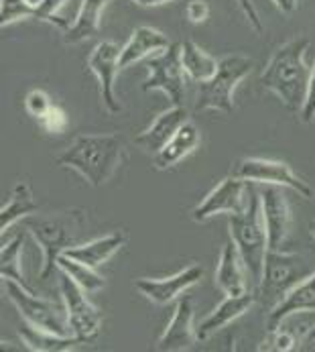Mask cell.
<instances>
[{"instance_id": "1", "label": "cell", "mask_w": 315, "mask_h": 352, "mask_svg": "<svg viewBox=\"0 0 315 352\" xmlns=\"http://www.w3.org/2000/svg\"><path fill=\"white\" fill-rule=\"evenodd\" d=\"M310 50L307 37H295L270 55L266 67L261 74V86L272 92L283 102V106L293 112L301 114L303 104L307 98L312 67L305 63V51Z\"/></svg>"}, {"instance_id": "2", "label": "cell", "mask_w": 315, "mask_h": 352, "mask_svg": "<svg viewBox=\"0 0 315 352\" xmlns=\"http://www.w3.org/2000/svg\"><path fill=\"white\" fill-rule=\"evenodd\" d=\"M126 159V145L118 133L80 135L57 157V165L78 171L90 186L100 188L112 179Z\"/></svg>"}, {"instance_id": "3", "label": "cell", "mask_w": 315, "mask_h": 352, "mask_svg": "<svg viewBox=\"0 0 315 352\" xmlns=\"http://www.w3.org/2000/svg\"><path fill=\"white\" fill-rule=\"evenodd\" d=\"M25 226L43 251L41 279H49L57 269V258L78 245L86 226V216L82 210L59 212L53 216H29L25 218Z\"/></svg>"}, {"instance_id": "4", "label": "cell", "mask_w": 315, "mask_h": 352, "mask_svg": "<svg viewBox=\"0 0 315 352\" xmlns=\"http://www.w3.org/2000/svg\"><path fill=\"white\" fill-rule=\"evenodd\" d=\"M230 239L238 247L246 271L250 273L253 281L259 285L263 277L264 256L268 252V234L263 218V201L261 194L248 188V204L244 212L230 214L228 218Z\"/></svg>"}, {"instance_id": "5", "label": "cell", "mask_w": 315, "mask_h": 352, "mask_svg": "<svg viewBox=\"0 0 315 352\" xmlns=\"http://www.w3.org/2000/svg\"><path fill=\"white\" fill-rule=\"evenodd\" d=\"M315 273L314 265L301 254L289 251L268 249L264 256L263 277L259 283V296L268 307H275L295 285L305 281Z\"/></svg>"}, {"instance_id": "6", "label": "cell", "mask_w": 315, "mask_h": 352, "mask_svg": "<svg viewBox=\"0 0 315 352\" xmlns=\"http://www.w3.org/2000/svg\"><path fill=\"white\" fill-rule=\"evenodd\" d=\"M255 61L246 55H226L218 72L210 80L202 82L198 86V98H196V110H218L224 114L234 112V90L238 84L253 72Z\"/></svg>"}, {"instance_id": "7", "label": "cell", "mask_w": 315, "mask_h": 352, "mask_svg": "<svg viewBox=\"0 0 315 352\" xmlns=\"http://www.w3.org/2000/svg\"><path fill=\"white\" fill-rule=\"evenodd\" d=\"M59 294L67 314V324L71 336L80 340V344H92L100 336L102 314L100 309L86 298V292L65 273L59 277Z\"/></svg>"}, {"instance_id": "8", "label": "cell", "mask_w": 315, "mask_h": 352, "mask_svg": "<svg viewBox=\"0 0 315 352\" xmlns=\"http://www.w3.org/2000/svg\"><path fill=\"white\" fill-rule=\"evenodd\" d=\"M4 289L8 300L19 309L25 322L55 334H71L65 307L57 305V302L39 298L35 292H29L27 287H23L12 279H4Z\"/></svg>"}, {"instance_id": "9", "label": "cell", "mask_w": 315, "mask_h": 352, "mask_svg": "<svg viewBox=\"0 0 315 352\" xmlns=\"http://www.w3.org/2000/svg\"><path fill=\"white\" fill-rule=\"evenodd\" d=\"M149 78L143 82V92L161 90L167 94L173 106H183L185 96V69L181 61V45L171 43L167 50L147 59Z\"/></svg>"}, {"instance_id": "10", "label": "cell", "mask_w": 315, "mask_h": 352, "mask_svg": "<svg viewBox=\"0 0 315 352\" xmlns=\"http://www.w3.org/2000/svg\"><path fill=\"white\" fill-rule=\"evenodd\" d=\"M234 177H240L248 184H263V186H281L289 188L301 198L312 200L314 190L307 182H303L287 163L283 161H270V159H261V157H246L240 159L234 169Z\"/></svg>"}, {"instance_id": "11", "label": "cell", "mask_w": 315, "mask_h": 352, "mask_svg": "<svg viewBox=\"0 0 315 352\" xmlns=\"http://www.w3.org/2000/svg\"><path fill=\"white\" fill-rule=\"evenodd\" d=\"M248 204V182L240 179V177H226L222 179L210 194L200 201L191 216L196 222H206L218 214H240L244 212Z\"/></svg>"}, {"instance_id": "12", "label": "cell", "mask_w": 315, "mask_h": 352, "mask_svg": "<svg viewBox=\"0 0 315 352\" xmlns=\"http://www.w3.org/2000/svg\"><path fill=\"white\" fill-rule=\"evenodd\" d=\"M263 201V218L268 234V249L283 251L291 239L293 216L291 206L281 186H266L261 192Z\"/></svg>"}, {"instance_id": "13", "label": "cell", "mask_w": 315, "mask_h": 352, "mask_svg": "<svg viewBox=\"0 0 315 352\" xmlns=\"http://www.w3.org/2000/svg\"><path fill=\"white\" fill-rule=\"evenodd\" d=\"M120 53H122V47L118 43L100 41L88 55V67H90V72L96 74V78L100 82L102 104L110 114L122 112V104L118 102L116 92H114L116 74L120 72Z\"/></svg>"}, {"instance_id": "14", "label": "cell", "mask_w": 315, "mask_h": 352, "mask_svg": "<svg viewBox=\"0 0 315 352\" xmlns=\"http://www.w3.org/2000/svg\"><path fill=\"white\" fill-rule=\"evenodd\" d=\"M204 277V269L200 265H189L185 269H181L179 273L171 275V277H163V279H137L135 287L149 300V302L157 303V305H167V303L175 302L183 292H187L189 287H194L196 283H200Z\"/></svg>"}, {"instance_id": "15", "label": "cell", "mask_w": 315, "mask_h": 352, "mask_svg": "<svg viewBox=\"0 0 315 352\" xmlns=\"http://www.w3.org/2000/svg\"><path fill=\"white\" fill-rule=\"evenodd\" d=\"M198 340V330L194 326V302L191 298H181L171 322L167 324L165 332L157 342V351L161 352H181L189 351Z\"/></svg>"}, {"instance_id": "16", "label": "cell", "mask_w": 315, "mask_h": 352, "mask_svg": "<svg viewBox=\"0 0 315 352\" xmlns=\"http://www.w3.org/2000/svg\"><path fill=\"white\" fill-rule=\"evenodd\" d=\"M183 122H187V110L183 106H171L159 114L149 129H145L135 137V145L145 153L157 155L169 143V139L179 131Z\"/></svg>"}, {"instance_id": "17", "label": "cell", "mask_w": 315, "mask_h": 352, "mask_svg": "<svg viewBox=\"0 0 315 352\" xmlns=\"http://www.w3.org/2000/svg\"><path fill=\"white\" fill-rule=\"evenodd\" d=\"M315 314V273L312 277H307L305 281H301L299 285H295L281 302L275 307L268 309L266 316V330L272 334L275 330L281 328V324L293 316V314Z\"/></svg>"}, {"instance_id": "18", "label": "cell", "mask_w": 315, "mask_h": 352, "mask_svg": "<svg viewBox=\"0 0 315 352\" xmlns=\"http://www.w3.org/2000/svg\"><path fill=\"white\" fill-rule=\"evenodd\" d=\"M257 302V296L246 292L242 296H226V300L220 303L208 318H204L196 330H198V340L206 342L210 340L215 332H220L222 328H226L228 324H232L234 320L242 318Z\"/></svg>"}, {"instance_id": "19", "label": "cell", "mask_w": 315, "mask_h": 352, "mask_svg": "<svg viewBox=\"0 0 315 352\" xmlns=\"http://www.w3.org/2000/svg\"><path fill=\"white\" fill-rule=\"evenodd\" d=\"M244 261L238 247L230 239V243L224 245V251L220 254V263L215 269V285L226 294V296H242L248 292L246 287V277H244Z\"/></svg>"}, {"instance_id": "20", "label": "cell", "mask_w": 315, "mask_h": 352, "mask_svg": "<svg viewBox=\"0 0 315 352\" xmlns=\"http://www.w3.org/2000/svg\"><path fill=\"white\" fill-rule=\"evenodd\" d=\"M202 143V135L200 129L194 122H183L179 126V131L169 139V143L155 155V167L159 171H167L171 167H175L179 161H183L187 155L196 151Z\"/></svg>"}, {"instance_id": "21", "label": "cell", "mask_w": 315, "mask_h": 352, "mask_svg": "<svg viewBox=\"0 0 315 352\" xmlns=\"http://www.w3.org/2000/svg\"><path fill=\"white\" fill-rule=\"evenodd\" d=\"M171 45V41L167 39L165 33H161L159 29L153 27H137L130 35V39L126 41V45L122 47L120 53V69L147 59L149 55H157L163 50H167Z\"/></svg>"}, {"instance_id": "22", "label": "cell", "mask_w": 315, "mask_h": 352, "mask_svg": "<svg viewBox=\"0 0 315 352\" xmlns=\"http://www.w3.org/2000/svg\"><path fill=\"white\" fill-rule=\"evenodd\" d=\"M108 2L110 0H80L75 21L63 33V41L67 45H78V43H84V41L92 39L94 35H98L102 10H104Z\"/></svg>"}, {"instance_id": "23", "label": "cell", "mask_w": 315, "mask_h": 352, "mask_svg": "<svg viewBox=\"0 0 315 352\" xmlns=\"http://www.w3.org/2000/svg\"><path fill=\"white\" fill-rule=\"evenodd\" d=\"M124 245H126V236L122 232H112V234H106V236H100V239L75 245V247L67 249L63 254H67V256H71L75 261H82V263L98 269L100 265H104L114 252L120 251Z\"/></svg>"}, {"instance_id": "24", "label": "cell", "mask_w": 315, "mask_h": 352, "mask_svg": "<svg viewBox=\"0 0 315 352\" xmlns=\"http://www.w3.org/2000/svg\"><path fill=\"white\" fill-rule=\"evenodd\" d=\"M19 336L23 344L33 352H67L80 344V340L71 334H55L49 330H41L29 322L19 328Z\"/></svg>"}, {"instance_id": "25", "label": "cell", "mask_w": 315, "mask_h": 352, "mask_svg": "<svg viewBox=\"0 0 315 352\" xmlns=\"http://www.w3.org/2000/svg\"><path fill=\"white\" fill-rule=\"evenodd\" d=\"M37 210H39V204L33 198L31 186L27 182H19L12 188V192L8 196V201L0 210V230H2V234L12 224H16L19 220H25V218L33 216Z\"/></svg>"}, {"instance_id": "26", "label": "cell", "mask_w": 315, "mask_h": 352, "mask_svg": "<svg viewBox=\"0 0 315 352\" xmlns=\"http://www.w3.org/2000/svg\"><path fill=\"white\" fill-rule=\"evenodd\" d=\"M181 61H183V69H185L187 78L198 84L210 80L220 65V61L213 55H210L196 41H189V39L181 43Z\"/></svg>"}, {"instance_id": "27", "label": "cell", "mask_w": 315, "mask_h": 352, "mask_svg": "<svg viewBox=\"0 0 315 352\" xmlns=\"http://www.w3.org/2000/svg\"><path fill=\"white\" fill-rule=\"evenodd\" d=\"M57 269L65 275H69L86 294H96L100 292L102 287H106V279L90 265L82 263V261H75L67 254H61L57 258Z\"/></svg>"}, {"instance_id": "28", "label": "cell", "mask_w": 315, "mask_h": 352, "mask_svg": "<svg viewBox=\"0 0 315 352\" xmlns=\"http://www.w3.org/2000/svg\"><path fill=\"white\" fill-rule=\"evenodd\" d=\"M0 275L2 279H12L33 292V287L27 283L23 273V234L14 236L12 241L4 243L0 249Z\"/></svg>"}, {"instance_id": "29", "label": "cell", "mask_w": 315, "mask_h": 352, "mask_svg": "<svg viewBox=\"0 0 315 352\" xmlns=\"http://www.w3.org/2000/svg\"><path fill=\"white\" fill-rule=\"evenodd\" d=\"M25 19H35V8L27 0H0V25L8 27Z\"/></svg>"}, {"instance_id": "30", "label": "cell", "mask_w": 315, "mask_h": 352, "mask_svg": "<svg viewBox=\"0 0 315 352\" xmlns=\"http://www.w3.org/2000/svg\"><path fill=\"white\" fill-rule=\"evenodd\" d=\"M39 124H41V129H43L45 133H49V135H61V133H65L69 120H67V114H65L59 106H51V108L39 118Z\"/></svg>"}, {"instance_id": "31", "label": "cell", "mask_w": 315, "mask_h": 352, "mask_svg": "<svg viewBox=\"0 0 315 352\" xmlns=\"http://www.w3.org/2000/svg\"><path fill=\"white\" fill-rule=\"evenodd\" d=\"M51 98H49V94L47 92H43V90H31L29 94H27V98H25V110H27V114L29 116H33V118H41L49 108H51Z\"/></svg>"}, {"instance_id": "32", "label": "cell", "mask_w": 315, "mask_h": 352, "mask_svg": "<svg viewBox=\"0 0 315 352\" xmlns=\"http://www.w3.org/2000/svg\"><path fill=\"white\" fill-rule=\"evenodd\" d=\"M185 14L189 19V23L194 25H200V23H206L208 16H210V6L206 0H191L185 8Z\"/></svg>"}, {"instance_id": "33", "label": "cell", "mask_w": 315, "mask_h": 352, "mask_svg": "<svg viewBox=\"0 0 315 352\" xmlns=\"http://www.w3.org/2000/svg\"><path fill=\"white\" fill-rule=\"evenodd\" d=\"M236 2H238V6H240L242 14L246 16V21L250 23V27L261 35V33L264 31V25H263L261 14H259V10H257V6H255V2H253V0H236Z\"/></svg>"}, {"instance_id": "34", "label": "cell", "mask_w": 315, "mask_h": 352, "mask_svg": "<svg viewBox=\"0 0 315 352\" xmlns=\"http://www.w3.org/2000/svg\"><path fill=\"white\" fill-rule=\"evenodd\" d=\"M301 120L303 122H314L315 120V63L312 67V78H310V88H307V98L301 110Z\"/></svg>"}, {"instance_id": "35", "label": "cell", "mask_w": 315, "mask_h": 352, "mask_svg": "<svg viewBox=\"0 0 315 352\" xmlns=\"http://www.w3.org/2000/svg\"><path fill=\"white\" fill-rule=\"evenodd\" d=\"M272 351H279V352H291L295 351V344H297V340H295V336L289 332V330H275L272 332Z\"/></svg>"}, {"instance_id": "36", "label": "cell", "mask_w": 315, "mask_h": 352, "mask_svg": "<svg viewBox=\"0 0 315 352\" xmlns=\"http://www.w3.org/2000/svg\"><path fill=\"white\" fill-rule=\"evenodd\" d=\"M272 4L283 12V14H293L299 8V0H272Z\"/></svg>"}, {"instance_id": "37", "label": "cell", "mask_w": 315, "mask_h": 352, "mask_svg": "<svg viewBox=\"0 0 315 352\" xmlns=\"http://www.w3.org/2000/svg\"><path fill=\"white\" fill-rule=\"evenodd\" d=\"M132 4H139V6H145V8H151V6H163L167 2H173V0H128Z\"/></svg>"}, {"instance_id": "38", "label": "cell", "mask_w": 315, "mask_h": 352, "mask_svg": "<svg viewBox=\"0 0 315 352\" xmlns=\"http://www.w3.org/2000/svg\"><path fill=\"white\" fill-rule=\"evenodd\" d=\"M305 344H315V326L310 330L307 338H305Z\"/></svg>"}, {"instance_id": "39", "label": "cell", "mask_w": 315, "mask_h": 352, "mask_svg": "<svg viewBox=\"0 0 315 352\" xmlns=\"http://www.w3.org/2000/svg\"><path fill=\"white\" fill-rule=\"evenodd\" d=\"M27 2H29V4H31V6H33L35 10H37V6H39V4H41L43 0H27Z\"/></svg>"}, {"instance_id": "40", "label": "cell", "mask_w": 315, "mask_h": 352, "mask_svg": "<svg viewBox=\"0 0 315 352\" xmlns=\"http://www.w3.org/2000/svg\"><path fill=\"white\" fill-rule=\"evenodd\" d=\"M310 230H312V236H314V239H315V220H314V222H312V224H310Z\"/></svg>"}, {"instance_id": "41", "label": "cell", "mask_w": 315, "mask_h": 352, "mask_svg": "<svg viewBox=\"0 0 315 352\" xmlns=\"http://www.w3.org/2000/svg\"><path fill=\"white\" fill-rule=\"evenodd\" d=\"M314 349H315V344H314Z\"/></svg>"}]
</instances>
